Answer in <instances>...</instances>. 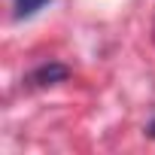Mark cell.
Returning a JSON list of instances; mask_svg holds the SVG:
<instances>
[{
  "label": "cell",
  "mask_w": 155,
  "mask_h": 155,
  "mask_svg": "<svg viewBox=\"0 0 155 155\" xmlns=\"http://www.w3.org/2000/svg\"><path fill=\"white\" fill-rule=\"evenodd\" d=\"M149 134H152V137H155V122H152V125H149Z\"/></svg>",
  "instance_id": "obj_3"
},
{
  "label": "cell",
  "mask_w": 155,
  "mask_h": 155,
  "mask_svg": "<svg viewBox=\"0 0 155 155\" xmlns=\"http://www.w3.org/2000/svg\"><path fill=\"white\" fill-rule=\"evenodd\" d=\"M61 79H67V67L64 64H46L31 76V82H37V85H52V82H61Z\"/></svg>",
  "instance_id": "obj_1"
},
{
  "label": "cell",
  "mask_w": 155,
  "mask_h": 155,
  "mask_svg": "<svg viewBox=\"0 0 155 155\" xmlns=\"http://www.w3.org/2000/svg\"><path fill=\"white\" fill-rule=\"evenodd\" d=\"M46 3H49V0H15V18H31Z\"/></svg>",
  "instance_id": "obj_2"
}]
</instances>
